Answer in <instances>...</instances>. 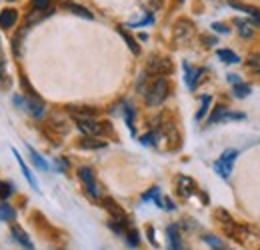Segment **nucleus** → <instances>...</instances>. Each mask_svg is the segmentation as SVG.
<instances>
[{
  "instance_id": "35",
  "label": "nucleus",
  "mask_w": 260,
  "mask_h": 250,
  "mask_svg": "<svg viewBox=\"0 0 260 250\" xmlns=\"http://www.w3.org/2000/svg\"><path fill=\"white\" fill-rule=\"evenodd\" d=\"M228 82H230L232 86H236V84H240V82H242V78H240L238 74H228Z\"/></svg>"
},
{
  "instance_id": "33",
  "label": "nucleus",
  "mask_w": 260,
  "mask_h": 250,
  "mask_svg": "<svg viewBox=\"0 0 260 250\" xmlns=\"http://www.w3.org/2000/svg\"><path fill=\"white\" fill-rule=\"evenodd\" d=\"M140 142H142V144H146V146L156 144V132H148V134H144V136L140 138Z\"/></svg>"
},
{
  "instance_id": "38",
  "label": "nucleus",
  "mask_w": 260,
  "mask_h": 250,
  "mask_svg": "<svg viewBox=\"0 0 260 250\" xmlns=\"http://www.w3.org/2000/svg\"><path fill=\"white\" fill-rule=\"evenodd\" d=\"M2 68H4V63L0 60V78H2Z\"/></svg>"
},
{
  "instance_id": "32",
  "label": "nucleus",
  "mask_w": 260,
  "mask_h": 250,
  "mask_svg": "<svg viewBox=\"0 0 260 250\" xmlns=\"http://www.w3.org/2000/svg\"><path fill=\"white\" fill-rule=\"evenodd\" d=\"M10 194H12V184H6L4 180H0V200L4 202Z\"/></svg>"
},
{
  "instance_id": "15",
  "label": "nucleus",
  "mask_w": 260,
  "mask_h": 250,
  "mask_svg": "<svg viewBox=\"0 0 260 250\" xmlns=\"http://www.w3.org/2000/svg\"><path fill=\"white\" fill-rule=\"evenodd\" d=\"M234 24L238 26V34L242 36V38H250L252 34H254V22L252 20H246V18H236L234 20Z\"/></svg>"
},
{
  "instance_id": "26",
  "label": "nucleus",
  "mask_w": 260,
  "mask_h": 250,
  "mask_svg": "<svg viewBox=\"0 0 260 250\" xmlns=\"http://www.w3.org/2000/svg\"><path fill=\"white\" fill-rule=\"evenodd\" d=\"M210 104H212V96H202V106H200V110L196 112V120H202L204 116H206V112H208V108H210Z\"/></svg>"
},
{
  "instance_id": "13",
  "label": "nucleus",
  "mask_w": 260,
  "mask_h": 250,
  "mask_svg": "<svg viewBox=\"0 0 260 250\" xmlns=\"http://www.w3.org/2000/svg\"><path fill=\"white\" fill-rule=\"evenodd\" d=\"M18 20V12L14 8H6L0 12V28H12Z\"/></svg>"
},
{
  "instance_id": "20",
  "label": "nucleus",
  "mask_w": 260,
  "mask_h": 250,
  "mask_svg": "<svg viewBox=\"0 0 260 250\" xmlns=\"http://www.w3.org/2000/svg\"><path fill=\"white\" fill-rule=\"evenodd\" d=\"M80 146H82V148H92V150H94V148H104L106 142H104V140H96L94 136H84V138L80 140Z\"/></svg>"
},
{
  "instance_id": "14",
  "label": "nucleus",
  "mask_w": 260,
  "mask_h": 250,
  "mask_svg": "<svg viewBox=\"0 0 260 250\" xmlns=\"http://www.w3.org/2000/svg\"><path fill=\"white\" fill-rule=\"evenodd\" d=\"M178 192L184 196V198H188V196H192L196 192V184L192 178H188V176H178Z\"/></svg>"
},
{
  "instance_id": "7",
  "label": "nucleus",
  "mask_w": 260,
  "mask_h": 250,
  "mask_svg": "<svg viewBox=\"0 0 260 250\" xmlns=\"http://www.w3.org/2000/svg\"><path fill=\"white\" fill-rule=\"evenodd\" d=\"M192 32H194L192 22L186 20V18H182V20H178L176 26H174V40H176L178 44H180V42H186V40H190Z\"/></svg>"
},
{
  "instance_id": "12",
  "label": "nucleus",
  "mask_w": 260,
  "mask_h": 250,
  "mask_svg": "<svg viewBox=\"0 0 260 250\" xmlns=\"http://www.w3.org/2000/svg\"><path fill=\"white\" fill-rule=\"evenodd\" d=\"M104 206H106V210L112 214V218L114 220H118V222H128L126 214H124V210H122L112 198H104Z\"/></svg>"
},
{
  "instance_id": "6",
  "label": "nucleus",
  "mask_w": 260,
  "mask_h": 250,
  "mask_svg": "<svg viewBox=\"0 0 260 250\" xmlns=\"http://www.w3.org/2000/svg\"><path fill=\"white\" fill-rule=\"evenodd\" d=\"M182 68H184V80H186V86H188L190 90H196L198 82L202 80L204 70H202V68H194L192 64H188V63L182 64Z\"/></svg>"
},
{
  "instance_id": "1",
  "label": "nucleus",
  "mask_w": 260,
  "mask_h": 250,
  "mask_svg": "<svg viewBox=\"0 0 260 250\" xmlns=\"http://www.w3.org/2000/svg\"><path fill=\"white\" fill-rule=\"evenodd\" d=\"M168 92H170V84H168V80L164 78V76H156L154 80H152V84L146 88V104L148 106H160L164 100L168 98Z\"/></svg>"
},
{
  "instance_id": "4",
  "label": "nucleus",
  "mask_w": 260,
  "mask_h": 250,
  "mask_svg": "<svg viewBox=\"0 0 260 250\" xmlns=\"http://www.w3.org/2000/svg\"><path fill=\"white\" fill-rule=\"evenodd\" d=\"M78 176H80V180L84 182V186H86V192H88L92 198H100V190H98L96 178H94V172H92L88 166H82V168L78 170Z\"/></svg>"
},
{
  "instance_id": "9",
  "label": "nucleus",
  "mask_w": 260,
  "mask_h": 250,
  "mask_svg": "<svg viewBox=\"0 0 260 250\" xmlns=\"http://www.w3.org/2000/svg\"><path fill=\"white\" fill-rule=\"evenodd\" d=\"M166 234H168V250H186L176 224H170V226L166 228Z\"/></svg>"
},
{
  "instance_id": "37",
  "label": "nucleus",
  "mask_w": 260,
  "mask_h": 250,
  "mask_svg": "<svg viewBox=\"0 0 260 250\" xmlns=\"http://www.w3.org/2000/svg\"><path fill=\"white\" fill-rule=\"evenodd\" d=\"M252 22H254V26H256V28H260V12L252 18Z\"/></svg>"
},
{
  "instance_id": "31",
  "label": "nucleus",
  "mask_w": 260,
  "mask_h": 250,
  "mask_svg": "<svg viewBox=\"0 0 260 250\" xmlns=\"http://www.w3.org/2000/svg\"><path fill=\"white\" fill-rule=\"evenodd\" d=\"M246 66H248L252 72L260 74V54H250V56H248V63H246Z\"/></svg>"
},
{
  "instance_id": "21",
  "label": "nucleus",
  "mask_w": 260,
  "mask_h": 250,
  "mask_svg": "<svg viewBox=\"0 0 260 250\" xmlns=\"http://www.w3.org/2000/svg\"><path fill=\"white\" fill-rule=\"evenodd\" d=\"M52 0H32L30 2V8L34 12H52Z\"/></svg>"
},
{
  "instance_id": "3",
  "label": "nucleus",
  "mask_w": 260,
  "mask_h": 250,
  "mask_svg": "<svg viewBox=\"0 0 260 250\" xmlns=\"http://www.w3.org/2000/svg\"><path fill=\"white\" fill-rule=\"evenodd\" d=\"M236 157H238V150H234V148L224 150V152L220 154V158L214 162V170H216L222 178H228L230 172H232V166H234V162H236Z\"/></svg>"
},
{
  "instance_id": "19",
  "label": "nucleus",
  "mask_w": 260,
  "mask_h": 250,
  "mask_svg": "<svg viewBox=\"0 0 260 250\" xmlns=\"http://www.w3.org/2000/svg\"><path fill=\"white\" fill-rule=\"evenodd\" d=\"M118 34H120V36L124 38V42L128 44V48L132 50V52H134V54H140V46L136 44V40H134V38L130 36L128 32L124 30V26H118Z\"/></svg>"
},
{
  "instance_id": "10",
  "label": "nucleus",
  "mask_w": 260,
  "mask_h": 250,
  "mask_svg": "<svg viewBox=\"0 0 260 250\" xmlns=\"http://www.w3.org/2000/svg\"><path fill=\"white\" fill-rule=\"evenodd\" d=\"M60 6H62L64 10H68V12L76 14V16H82V18H88V20L94 18V14H92L88 8H84V6H80V4H76V2H72V0H64Z\"/></svg>"
},
{
  "instance_id": "2",
  "label": "nucleus",
  "mask_w": 260,
  "mask_h": 250,
  "mask_svg": "<svg viewBox=\"0 0 260 250\" xmlns=\"http://www.w3.org/2000/svg\"><path fill=\"white\" fill-rule=\"evenodd\" d=\"M14 102H16L20 108L28 110L34 118H42V116H44V102H42V100H40L36 94H32L30 98H24V96H14Z\"/></svg>"
},
{
  "instance_id": "23",
  "label": "nucleus",
  "mask_w": 260,
  "mask_h": 250,
  "mask_svg": "<svg viewBox=\"0 0 260 250\" xmlns=\"http://www.w3.org/2000/svg\"><path fill=\"white\" fill-rule=\"evenodd\" d=\"M246 118V114H242V112H230V110H224L222 114H220V118H218V122H230V120H244Z\"/></svg>"
},
{
  "instance_id": "29",
  "label": "nucleus",
  "mask_w": 260,
  "mask_h": 250,
  "mask_svg": "<svg viewBox=\"0 0 260 250\" xmlns=\"http://www.w3.org/2000/svg\"><path fill=\"white\" fill-rule=\"evenodd\" d=\"M28 152H30V158H32V162L36 164V166H38V168H40V170H48V162H46V160H44L42 157H40V154H38L34 148H28Z\"/></svg>"
},
{
  "instance_id": "27",
  "label": "nucleus",
  "mask_w": 260,
  "mask_h": 250,
  "mask_svg": "<svg viewBox=\"0 0 260 250\" xmlns=\"http://www.w3.org/2000/svg\"><path fill=\"white\" fill-rule=\"evenodd\" d=\"M140 6H142L148 14H152V12H156V10L162 6V0H140Z\"/></svg>"
},
{
  "instance_id": "17",
  "label": "nucleus",
  "mask_w": 260,
  "mask_h": 250,
  "mask_svg": "<svg viewBox=\"0 0 260 250\" xmlns=\"http://www.w3.org/2000/svg\"><path fill=\"white\" fill-rule=\"evenodd\" d=\"M14 152V157H16V160H18V164H20V168H22V172H24V176H26V180L30 182V186L32 188H38V182H36V178L32 176V172H30V168L26 166V162L22 160V157L18 154V150H12Z\"/></svg>"
},
{
  "instance_id": "25",
  "label": "nucleus",
  "mask_w": 260,
  "mask_h": 250,
  "mask_svg": "<svg viewBox=\"0 0 260 250\" xmlns=\"http://www.w3.org/2000/svg\"><path fill=\"white\" fill-rule=\"evenodd\" d=\"M250 84H246V82H240V84H236L234 88H232V94H234V98H246L248 94H250Z\"/></svg>"
},
{
  "instance_id": "5",
  "label": "nucleus",
  "mask_w": 260,
  "mask_h": 250,
  "mask_svg": "<svg viewBox=\"0 0 260 250\" xmlns=\"http://www.w3.org/2000/svg\"><path fill=\"white\" fill-rule=\"evenodd\" d=\"M76 126L84 136H94L96 138L104 132V126L96 120H92V118H76Z\"/></svg>"
},
{
  "instance_id": "24",
  "label": "nucleus",
  "mask_w": 260,
  "mask_h": 250,
  "mask_svg": "<svg viewBox=\"0 0 260 250\" xmlns=\"http://www.w3.org/2000/svg\"><path fill=\"white\" fill-rule=\"evenodd\" d=\"M134 116H136V110L126 102V104H124V120H126V126L130 128L132 134H134Z\"/></svg>"
},
{
  "instance_id": "28",
  "label": "nucleus",
  "mask_w": 260,
  "mask_h": 250,
  "mask_svg": "<svg viewBox=\"0 0 260 250\" xmlns=\"http://www.w3.org/2000/svg\"><path fill=\"white\" fill-rule=\"evenodd\" d=\"M16 216V212H14V208L10 206V204H0V220H14Z\"/></svg>"
},
{
  "instance_id": "22",
  "label": "nucleus",
  "mask_w": 260,
  "mask_h": 250,
  "mask_svg": "<svg viewBox=\"0 0 260 250\" xmlns=\"http://www.w3.org/2000/svg\"><path fill=\"white\" fill-rule=\"evenodd\" d=\"M142 200H154L158 206H162V198H160V188L158 186H152L148 192L142 194Z\"/></svg>"
},
{
  "instance_id": "18",
  "label": "nucleus",
  "mask_w": 260,
  "mask_h": 250,
  "mask_svg": "<svg viewBox=\"0 0 260 250\" xmlns=\"http://www.w3.org/2000/svg\"><path fill=\"white\" fill-rule=\"evenodd\" d=\"M216 54H218V58H220L222 63H226V64H238L240 63V56H238L236 52L228 50V48H220Z\"/></svg>"
},
{
  "instance_id": "8",
  "label": "nucleus",
  "mask_w": 260,
  "mask_h": 250,
  "mask_svg": "<svg viewBox=\"0 0 260 250\" xmlns=\"http://www.w3.org/2000/svg\"><path fill=\"white\" fill-rule=\"evenodd\" d=\"M146 72H150V74H154V76H164V74H168V72H172V63L168 60V58H152L148 66H146Z\"/></svg>"
},
{
  "instance_id": "34",
  "label": "nucleus",
  "mask_w": 260,
  "mask_h": 250,
  "mask_svg": "<svg viewBox=\"0 0 260 250\" xmlns=\"http://www.w3.org/2000/svg\"><path fill=\"white\" fill-rule=\"evenodd\" d=\"M212 30L220 32V34H230V28H228L224 22H214V24H212Z\"/></svg>"
},
{
  "instance_id": "39",
  "label": "nucleus",
  "mask_w": 260,
  "mask_h": 250,
  "mask_svg": "<svg viewBox=\"0 0 260 250\" xmlns=\"http://www.w3.org/2000/svg\"><path fill=\"white\" fill-rule=\"evenodd\" d=\"M178 2H182V0H178Z\"/></svg>"
},
{
  "instance_id": "16",
  "label": "nucleus",
  "mask_w": 260,
  "mask_h": 250,
  "mask_svg": "<svg viewBox=\"0 0 260 250\" xmlns=\"http://www.w3.org/2000/svg\"><path fill=\"white\" fill-rule=\"evenodd\" d=\"M228 6H230V8H234V10H240V12H244V14H250L252 18L260 12V8H256V6L242 4V2H238V0H228Z\"/></svg>"
},
{
  "instance_id": "36",
  "label": "nucleus",
  "mask_w": 260,
  "mask_h": 250,
  "mask_svg": "<svg viewBox=\"0 0 260 250\" xmlns=\"http://www.w3.org/2000/svg\"><path fill=\"white\" fill-rule=\"evenodd\" d=\"M202 42H206V46H214V44H216V38H212V36H204Z\"/></svg>"
},
{
  "instance_id": "30",
  "label": "nucleus",
  "mask_w": 260,
  "mask_h": 250,
  "mask_svg": "<svg viewBox=\"0 0 260 250\" xmlns=\"http://www.w3.org/2000/svg\"><path fill=\"white\" fill-rule=\"evenodd\" d=\"M202 238H204V242H206V244H210L212 248H216V250H226V248H224V242H222L220 238L212 236V234H206V236H202Z\"/></svg>"
},
{
  "instance_id": "11",
  "label": "nucleus",
  "mask_w": 260,
  "mask_h": 250,
  "mask_svg": "<svg viewBox=\"0 0 260 250\" xmlns=\"http://www.w3.org/2000/svg\"><path fill=\"white\" fill-rule=\"evenodd\" d=\"M12 236H14V240H16V242H18L24 250H36L34 248V244H32V240L28 238V234H26L20 226H16V224L12 226Z\"/></svg>"
}]
</instances>
